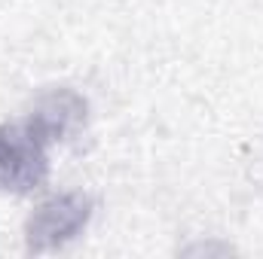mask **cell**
<instances>
[{"label":"cell","instance_id":"cell-2","mask_svg":"<svg viewBox=\"0 0 263 259\" xmlns=\"http://www.w3.org/2000/svg\"><path fill=\"white\" fill-rule=\"evenodd\" d=\"M92 210H95V201L89 192H62L43 201L25 223L28 253H46L77 238L86 229Z\"/></svg>","mask_w":263,"mask_h":259},{"label":"cell","instance_id":"cell-3","mask_svg":"<svg viewBox=\"0 0 263 259\" xmlns=\"http://www.w3.org/2000/svg\"><path fill=\"white\" fill-rule=\"evenodd\" d=\"M89 116V104L80 92L73 89H52L46 95H40L31 107V113L25 116V122L31 125V131L46 143L55 146L67 137H73L77 131L86 125Z\"/></svg>","mask_w":263,"mask_h":259},{"label":"cell","instance_id":"cell-1","mask_svg":"<svg viewBox=\"0 0 263 259\" xmlns=\"http://www.w3.org/2000/svg\"><path fill=\"white\" fill-rule=\"evenodd\" d=\"M49 177V146L31 131V125H0V192H34Z\"/></svg>","mask_w":263,"mask_h":259}]
</instances>
